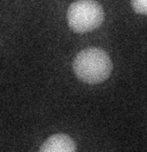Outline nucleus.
<instances>
[{
  "mask_svg": "<svg viewBox=\"0 0 147 152\" xmlns=\"http://www.w3.org/2000/svg\"><path fill=\"white\" fill-rule=\"evenodd\" d=\"M113 65L108 53L98 48H88L79 52L73 61L74 74L88 84H98L110 77Z\"/></svg>",
  "mask_w": 147,
  "mask_h": 152,
  "instance_id": "obj_1",
  "label": "nucleus"
},
{
  "mask_svg": "<svg viewBox=\"0 0 147 152\" xmlns=\"http://www.w3.org/2000/svg\"><path fill=\"white\" fill-rule=\"evenodd\" d=\"M104 19L102 6L94 0H78L67 12L68 26L74 32L84 34L99 28Z\"/></svg>",
  "mask_w": 147,
  "mask_h": 152,
  "instance_id": "obj_2",
  "label": "nucleus"
},
{
  "mask_svg": "<svg viewBox=\"0 0 147 152\" xmlns=\"http://www.w3.org/2000/svg\"><path fill=\"white\" fill-rule=\"evenodd\" d=\"M74 140L65 134H56L48 138L41 145L39 152H76Z\"/></svg>",
  "mask_w": 147,
  "mask_h": 152,
  "instance_id": "obj_3",
  "label": "nucleus"
},
{
  "mask_svg": "<svg viewBox=\"0 0 147 152\" xmlns=\"http://www.w3.org/2000/svg\"><path fill=\"white\" fill-rule=\"evenodd\" d=\"M132 6L136 13L147 15V0H132Z\"/></svg>",
  "mask_w": 147,
  "mask_h": 152,
  "instance_id": "obj_4",
  "label": "nucleus"
}]
</instances>
